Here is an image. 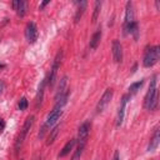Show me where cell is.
<instances>
[{"label": "cell", "instance_id": "cell-2", "mask_svg": "<svg viewBox=\"0 0 160 160\" xmlns=\"http://www.w3.org/2000/svg\"><path fill=\"white\" fill-rule=\"evenodd\" d=\"M34 119H35L34 115H29V116L26 118V120H25V122H24V125H22V128H21V130H20V134H19L18 138H16V141H15V154H16V155L19 154V151H20V149H21V146H22V142H24V140L26 139V135H28L29 130L31 129V126H32V124H34Z\"/></svg>", "mask_w": 160, "mask_h": 160}, {"label": "cell", "instance_id": "cell-24", "mask_svg": "<svg viewBox=\"0 0 160 160\" xmlns=\"http://www.w3.org/2000/svg\"><path fill=\"white\" fill-rule=\"evenodd\" d=\"M4 89H5V82L2 80H0V92H2Z\"/></svg>", "mask_w": 160, "mask_h": 160}, {"label": "cell", "instance_id": "cell-11", "mask_svg": "<svg viewBox=\"0 0 160 160\" xmlns=\"http://www.w3.org/2000/svg\"><path fill=\"white\" fill-rule=\"evenodd\" d=\"M159 142H160V130H159V126H158L155 129L154 134H152V138L150 139V142L148 145V151H154L159 146Z\"/></svg>", "mask_w": 160, "mask_h": 160}, {"label": "cell", "instance_id": "cell-5", "mask_svg": "<svg viewBox=\"0 0 160 160\" xmlns=\"http://www.w3.org/2000/svg\"><path fill=\"white\" fill-rule=\"evenodd\" d=\"M61 56H62V52L59 51L52 61V65H51V69H50V72H49V76L46 79V82L48 85L51 88L54 84H55V80H56V75H58V70L60 68V62H61Z\"/></svg>", "mask_w": 160, "mask_h": 160}, {"label": "cell", "instance_id": "cell-17", "mask_svg": "<svg viewBox=\"0 0 160 160\" xmlns=\"http://www.w3.org/2000/svg\"><path fill=\"white\" fill-rule=\"evenodd\" d=\"M66 84H68V78L64 76L61 80H60V84H59V88H58V91H56V95H55V100L58 98H60L64 92H66L69 89H66Z\"/></svg>", "mask_w": 160, "mask_h": 160}, {"label": "cell", "instance_id": "cell-14", "mask_svg": "<svg viewBox=\"0 0 160 160\" xmlns=\"http://www.w3.org/2000/svg\"><path fill=\"white\" fill-rule=\"evenodd\" d=\"M45 84H46V79H44L38 89V94H36V99H35V108L39 109V106L42 102V98H44V90H45Z\"/></svg>", "mask_w": 160, "mask_h": 160}, {"label": "cell", "instance_id": "cell-10", "mask_svg": "<svg viewBox=\"0 0 160 160\" xmlns=\"http://www.w3.org/2000/svg\"><path fill=\"white\" fill-rule=\"evenodd\" d=\"M128 100H129V95H124L122 99H121V105L119 108V112H118V121H116V125L120 126L124 121V114H125V108H126V104H128Z\"/></svg>", "mask_w": 160, "mask_h": 160}, {"label": "cell", "instance_id": "cell-13", "mask_svg": "<svg viewBox=\"0 0 160 160\" xmlns=\"http://www.w3.org/2000/svg\"><path fill=\"white\" fill-rule=\"evenodd\" d=\"M134 9H132V2L128 1L126 2V10H125V22L124 25H129L134 22Z\"/></svg>", "mask_w": 160, "mask_h": 160}, {"label": "cell", "instance_id": "cell-18", "mask_svg": "<svg viewBox=\"0 0 160 160\" xmlns=\"http://www.w3.org/2000/svg\"><path fill=\"white\" fill-rule=\"evenodd\" d=\"M79 4V6H78V10H76V14H75V18H74V20H75V22H78L79 20H80V18L82 16V14H84V11H85V9H86V5H88V2L84 0V1H80V2H78Z\"/></svg>", "mask_w": 160, "mask_h": 160}, {"label": "cell", "instance_id": "cell-7", "mask_svg": "<svg viewBox=\"0 0 160 160\" xmlns=\"http://www.w3.org/2000/svg\"><path fill=\"white\" fill-rule=\"evenodd\" d=\"M25 38L29 42H35V40L38 39V28L35 25V22H28L26 28H25Z\"/></svg>", "mask_w": 160, "mask_h": 160}, {"label": "cell", "instance_id": "cell-8", "mask_svg": "<svg viewBox=\"0 0 160 160\" xmlns=\"http://www.w3.org/2000/svg\"><path fill=\"white\" fill-rule=\"evenodd\" d=\"M112 59L115 62H121L122 61V46L119 40L112 41Z\"/></svg>", "mask_w": 160, "mask_h": 160}, {"label": "cell", "instance_id": "cell-15", "mask_svg": "<svg viewBox=\"0 0 160 160\" xmlns=\"http://www.w3.org/2000/svg\"><path fill=\"white\" fill-rule=\"evenodd\" d=\"M100 39H101V29H98L92 34V36L90 39V42H89V46H90L91 50H95L98 48V45L100 44Z\"/></svg>", "mask_w": 160, "mask_h": 160}, {"label": "cell", "instance_id": "cell-16", "mask_svg": "<svg viewBox=\"0 0 160 160\" xmlns=\"http://www.w3.org/2000/svg\"><path fill=\"white\" fill-rule=\"evenodd\" d=\"M76 144V140L75 139H71V140H69L65 145H64V148L61 149V151L59 152V158H64V156H66L71 150H72V148H74V145Z\"/></svg>", "mask_w": 160, "mask_h": 160}, {"label": "cell", "instance_id": "cell-4", "mask_svg": "<svg viewBox=\"0 0 160 160\" xmlns=\"http://www.w3.org/2000/svg\"><path fill=\"white\" fill-rule=\"evenodd\" d=\"M90 129H91V122H90L89 120L84 121V122L80 125V128H79L76 142H78V150H80L81 152H82V150H84V148H85V145H86Z\"/></svg>", "mask_w": 160, "mask_h": 160}, {"label": "cell", "instance_id": "cell-28", "mask_svg": "<svg viewBox=\"0 0 160 160\" xmlns=\"http://www.w3.org/2000/svg\"><path fill=\"white\" fill-rule=\"evenodd\" d=\"M4 68H5V65L4 64H0V69H4Z\"/></svg>", "mask_w": 160, "mask_h": 160}, {"label": "cell", "instance_id": "cell-22", "mask_svg": "<svg viewBox=\"0 0 160 160\" xmlns=\"http://www.w3.org/2000/svg\"><path fill=\"white\" fill-rule=\"evenodd\" d=\"M28 105H29V102H28L26 98H21L19 104H18V108H19V110H25L28 108Z\"/></svg>", "mask_w": 160, "mask_h": 160}, {"label": "cell", "instance_id": "cell-21", "mask_svg": "<svg viewBox=\"0 0 160 160\" xmlns=\"http://www.w3.org/2000/svg\"><path fill=\"white\" fill-rule=\"evenodd\" d=\"M100 8H101V1H95V6H94V14H92V22L96 21L98 15L100 12Z\"/></svg>", "mask_w": 160, "mask_h": 160}, {"label": "cell", "instance_id": "cell-19", "mask_svg": "<svg viewBox=\"0 0 160 160\" xmlns=\"http://www.w3.org/2000/svg\"><path fill=\"white\" fill-rule=\"evenodd\" d=\"M144 84V80H140V81H136V82H132L130 86H129V92L130 94H135L140 90V88Z\"/></svg>", "mask_w": 160, "mask_h": 160}, {"label": "cell", "instance_id": "cell-6", "mask_svg": "<svg viewBox=\"0 0 160 160\" xmlns=\"http://www.w3.org/2000/svg\"><path fill=\"white\" fill-rule=\"evenodd\" d=\"M112 99V89H106L102 94V96L100 98V100L98 101V105H96V112H101L106 106L110 102V100Z\"/></svg>", "mask_w": 160, "mask_h": 160}, {"label": "cell", "instance_id": "cell-9", "mask_svg": "<svg viewBox=\"0 0 160 160\" xmlns=\"http://www.w3.org/2000/svg\"><path fill=\"white\" fill-rule=\"evenodd\" d=\"M61 114H62V111H61V109H54L52 111H50V114L48 115V118H46V121H45V126H52L59 119H60V116H61Z\"/></svg>", "mask_w": 160, "mask_h": 160}, {"label": "cell", "instance_id": "cell-25", "mask_svg": "<svg viewBox=\"0 0 160 160\" xmlns=\"http://www.w3.org/2000/svg\"><path fill=\"white\" fill-rule=\"evenodd\" d=\"M4 128H5V121H4L2 119H0V131H1Z\"/></svg>", "mask_w": 160, "mask_h": 160}, {"label": "cell", "instance_id": "cell-1", "mask_svg": "<svg viewBox=\"0 0 160 160\" xmlns=\"http://www.w3.org/2000/svg\"><path fill=\"white\" fill-rule=\"evenodd\" d=\"M144 106L148 110H154L158 106V89H156V76H154L150 81L148 92L144 98Z\"/></svg>", "mask_w": 160, "mask_h": 160}, {"label": "cell", "instance_id": "cell-23", "mask_svg": "<svg viewBox=\"0 0 160 160\" xmlns=\"http://www.w3.org/2000/svg\"><path fill=\"white\" fill-rule=\"evenodd\" d=\"M80 155H81V151L76 149V151L74 152V155H72V158H71V160H80Z\"/></svg>", "mask_w": 160, "mask_h": 160}, {"label": "cell", "instance_id": "cell-27", "mask_svg": "<svg viewBox=\"0 0 160 160\" xmlns=\"http://www.w3.org/2000/svg\"><path fill=\"white\" fill-rule=\"evenodd\" d=\"M112 160H119V152H118V151H115V154H114V158H112Z\"/></svg>", "mask_w": 160, "mask_h": 160}, {"label": "cell", "instance_id": "cell-3", "mask_svg": "<svg viewBox=\"0 0 160 160\" xmlns=\"http://www.w3.org/2000/svg\"><path fill=\"white\" fill-rule=\"evenodd\" d=\"M159 55H160V48L158 45H155V46H148L145 49V52H144L142 65L145 68L154 66L158 62V60H159Z\"/></svg>", "mask_w": 160, "mask_h": 160}, {"label": "cell", "instance_id": "cell-26", "mask_svg": "<svg viewBox=\"0 0 160 160\" xmlns=\"http://www.w3.org/2000/svg\"><path fill=\"white\" fill-rule=\"evenodd\" d=\"M48 4H49V1H42V2L40 4V10H41V9H44V6H45V5H48Z\"/></svg>", "mask_w": 160, "mask_h": 160}, {"label": "cell", "instance_id": "cell-12", "mask_svg": "<svg viewBox=\"0 0 160 160\" xmlns=\"http://www.w3.org/2000/svg\"><path fill=\"white\" fill-rule=\"evenodd\" d=\"M12 8L14 10H16V14L19 16H25L26 14V1L24 0H16V1H12Z\"/></svg>", "mask_w": 160, "mask_h": 160}, {"label": "cell", "instance_id": "cell-20", "mask_svg": "<svg viewBox=\"0 0 160 160\" xmlns=\"http://www.w3.org/2000/svg\"><path fill=\"white\" fill-rule=\"evenodd\" d=\"M59 126H55L52 130H50V134H49V138H48V141H46V145H50V144H52L54 142V140L56 139V135H58V132H59Z\"/></svg>", "mask_w": 160, "mask_h": 160}]
</instances>
